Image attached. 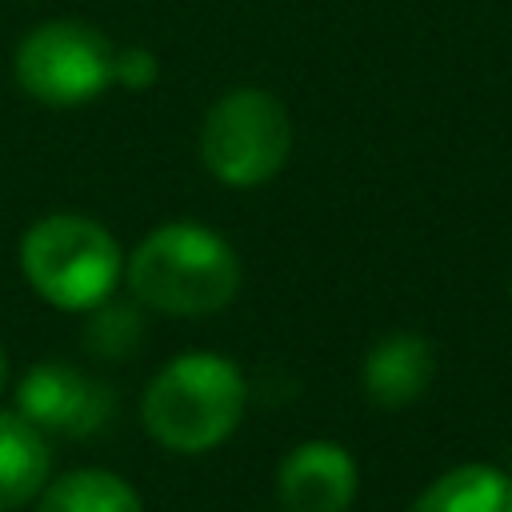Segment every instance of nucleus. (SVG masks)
I'll list each match as a JSON object with an SVG mask.
<instances>
[{"label":"nucleus","instance_id":"nucleus-1","mask_svg":"<svg viewBox=\"0 0 512 512\" xmlns=\"http://www.w3.org/2000/svg\"><path fill=\"white\" fill-rule=\"evenodd\" d=\"M124 280L152 312L212 316L240 292V256L220 232L196 220H172L152 228L132 248Z\"/></svg>","mask_w":512,"mask_h":512},{"label":"nucleus","instance_id":"nucleus-2","mask_svg":"<svg viewBox=\"0 0 512 512\" xmlns=\"http://www.w3.org/2000/svg\"><path fill=\"white\" fill-rule=\"evenodd\" d=\"M244 396L248 388L232 360L216 352H184L152 376L140 416L156 444L180 456H200L240 428Z\"/></svg>","mask_w":512,"mask_h":512},{"label":"nucleus","instance_id":"nucleus-3","mask_svg":"<svg viewBox=\"0 0 512 512\" xmlns=\"http://www.w3.org/2000/svg\"><path fill=\"white\" fill-rule=\"evenodd\" d=\"M20 272L52 308L92 312L112 296L124 272V256L100 220L80 212H52L24 232Z\"/></svg>","mask_w":512,"mask_h":512},{"label":"nucleus","instance_id":"nucleus-4","mask_svg":"<svg viewBox=\"0 0 512 512\" xmlns=\"http://www.w3.org/2000/svg\"><path fill=\"white\" fill-rule=\"evenodd\" d=\"M292 152L288 108L264 88L224 92L200 124V160L228 188L268 184Z\"/></svg>","mask_w":512,"mask_h":512},{"label":"nucleus","instance_id":"nucleus-5","mask_svg":"<svg viewBox=\"0 0 512 512\" xmlns=\"http://www.w3.org/2000/svg\"><path fill=\"white\" fill-rule=\"evenodd\" d=\"M116 44L84 20L36 24L12 56L16 84L48 108H80L112 88Z\"/></svg>","mask_w":512,"mask_h":512},{"label":"nucleus","instance_id":"nucleus-6","mask_svg":"<svg viewBox=\"0 0 512 512\" xmlns=\"http://www.w3.org/2000/svg\"><path fill=\"white\" fill-rule=\"evenodd\" d=\"M16 412L40 432L92 436L116 412V396L100 376H88L72 364H36L16 388Z\"/></svg>","mask_w":512,"mask_h":512},{"label":"nucleus","instance_id":"nucleus-7","mask_svg":"<svg viewBox=\"0 0 512 512\" xmlns=\"http://www.w3.org/2000/svg\"><path fill=\"white\" fill-rule=\"evenodd\" d=\"M356 460L336 440L296 444L276 472V496L284 512H348L356 500Z\"/></svg>","mask_w":512,"mask_h":512},{"label":"nucleus","instance_id":"nucleus-8","mask_svg":"<svg viewBox=\"0 0 512 512\" xmlns=\"http://www.w3.org/2000/svg\"><path fill=\"white\" fill-rule=\"evenodd\" d=\"M432 372H436L432 344L416 332H392L368 348L360 364V384L372 404L404 408L424 396V388L432 384Z\"/></svg>","mask_w":512,"mask_h":512},{"label":"nucleus","instance_id":"nucleus-9","mask_svg":"<svg viewBox=\"0 0 512 512\" xmlns=\"http://www.w3.org/2000/svg\"><path fill=\"white\" fill-rule=\"evenodd\" d=\"M52 452L44 432L20 412H0V512H16L48 484Z\"/></svg>","mask_w":512,"mask_h":512},{"label":"nucleus","instance_id":"nucleus-10","mask_svg":"<svg viewBox=\"0 0 512 512\" xmlns=\"http://www.w3.org/2000/svg\"><path fill=\"white\" fill-rule=\"evenodd\" d=\"M408 512H512V476L496 464H456L436 476Z\"/></svg>","mask_w":512,"mask_h":512},{"label":"nucleus","instance_id":"nucleus-11","mask_svg":"<svg viewBox=\"0 0 512 512\" xmlns=\"http://www.w3.org/2000/svg\"><path fill=\"white\" fill-rule=\"evenodd\" d=\"M36 512H144V504L124 476L108 468H76L40 488Z\"/></svg>","mask_w":512,"mask_h":512},{"label":"nucleus","instance_id":"nucleus-12","mask_svg":"<svg viewBox=\"0 0 512 512\" xmlns=\"http://www.w3.org/2000/svg\"><path fill=\"white\" fill-rule=\"evenodd\" d=\"M84 340L104 360H128L140 348V340H144V316H140L136 304H116L108 296L104 304L92 308V320H88Z\"/></svg>","mask_w":512,"mask_h":512},{"label":"nucleus","instance_id":"nucleus-13","mask_svg":"<svg viewBox=\"0 0 512 512\" xmlns=\"http://www.w3.org/2000/svg\"><path fill=\"white\" fill-rule=\"evenodd\" d=\"M156 76H160V60H156L152 48H144V44L116 48V56H112V84H120L128 92H144V88L156 84Z\"/></svg>","mask_w":512,"mask_h":512},{"label":"nucleus","instance_id":"nucleus-14","mask_svg":"<svg viewBox=\"0 0 512 512\" xmlns=\"http://www.w3.org/2000/svg\"><path fill=\"white\" fill-rule=\"evenodd\" d=\"M4 380H8V356H4V348H0V388H4Z\"/></svg>","mask_w":512,"mask_h":512},{"label":"nucleus","instance_id":"nucleus-15","mask_svg":"<svg viewBox=\"0 0 512 512\" xmlns=\"http://www.w3.org/2000/svg\"><path fill=\"white\" fill-rule=\"evenodd\" d=\"M508 292H512V288H508Z\"/></svg>","mask_w":512,"mask_h":512}]
</instances>
